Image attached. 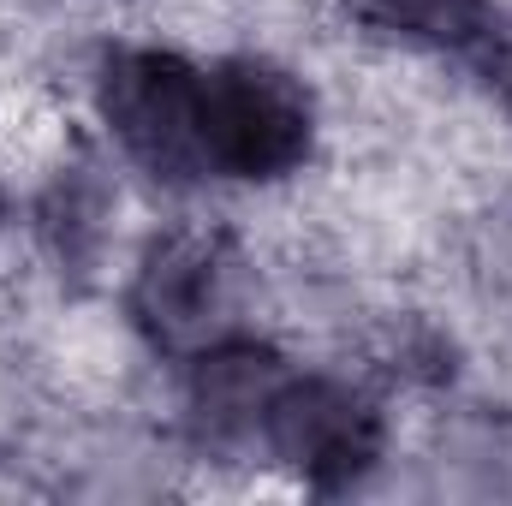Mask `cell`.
I'll return each mask as SVG.
<instances>
[{
    "label": "cell",
    "instance_id": "1",
    "mask_svg": "<svg viewBox=\"0 0 512 506\" xmlns=\"http://www.w3.org/2000/svg\"><path fill=\"white\" fill-rule=\"evenodd\" d=\"M96 108L143 173L161 185H203L209 137H203V66L167 48H108L96 66Z\"/></svg>",
    "mask_w": 512,
    "mask_h": 506
},
{
    "label": "cell",
    "instance_id": "2",
    "mask_svg": "<svg viewBox=\"0 0 512 506\" xmlns=\"http://www.w3.org/2000/svg\"><path fill=\"white\" fill-rule=\"evenodd\" d=\"M203 137L215 179H286L310 161L316 102L274 60H221L203 72Z\"/></svg>",
    "mask_w": 512,
    "mask_h": 506
},
{
    "label": "cell",
    "instance_id": "3",
    "mask_svg": "<svg viewBox=\"0 0 512 506\" xmlns=\"http://www.w3.org/2000/svg\"><path fill=\"white\" fill-rule=\"evenodd\" d=\"M262 447L304 477L322 495L352 489L358 477L376 471L382 459V411L352 393L346 381L328 376H286L268 417H262Z\"/></svg>",
    "mask_w": 512,
    "mask_h": 506
},
{
    "label": "cell",
    "instance_id": "4",
    "mask_svg": "<svg viewBox=\"0 0 512 506\" xmlns=\"http://www.w3.org/2000/svg\"><path fill=\"white\" fill-rule=\"evenodd\" d=\"M233 280H239V262L227 251V239H215V233H167L137 262L131 322L143 328V340L155 352L197 358L203 346L227 340Z\"/></svg>",
    "mask_w": 512,
    "mask_h": 506
},
{
    "label": "cell",
    "instance_id": "5",
    "mask_svg": "<svg viewBox=\"0 0 512 506\" xmlns=\"http://www.w3.org/2000/svg\"><path fill=\"white\" fill-rule=\"evenodd\" d=\"M292 376L268 346L256 340H215L191 358V417L209 441H262V417Z\"/></svg>",
    "mask_w": 512,
    "mask_h": 506
},
{
    "label": "cell",
    "instance_id": "6",
    "mask_svg": "<svg viewBox=\"0 0 512 506\" xmlns=\"http://www.w3.org/2000/svg\"><path fill=\"white\" fill-rule=\"evenodd\" d=\"M358 12L405 42H429V48H477V36L489 30V6L483 0H358Z\"/></svg>",
    "mask_w": 512,
    "mask_h": 506
},
{
    "label": "cell",
    "instance_id": "7",
    "mask_svg": "<svg viewBox=\"0 0 512 506\" xmlns=\"http://www.w3.org/2000/svg\"><path fill=\"white\" fill-rule=\"evenodd\" d=\"M0 221H6V197H0Z\"/></svg>",
    "mask_w": 512,
    "mask_h": 506
}]
</instances>
